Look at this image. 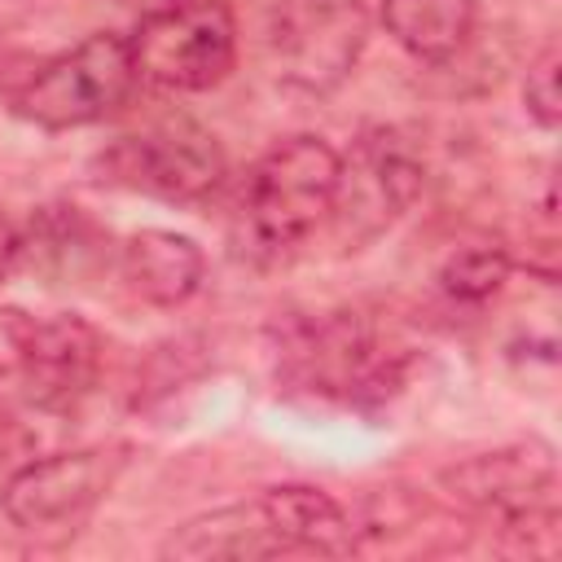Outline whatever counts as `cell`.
<instances>
[{"label": "cell", "instance_id": "12", "mask_svg": "<svg viewBox=\"0 0 562 562\" xmlns=\"http://www.w3.org/2000/svg\"><path fill=\"white\" fill-rule=\"evenodd\" d=\"M259 509L272 527V536L281 540L285 553H351L360 544V531H356V518L342 509V501H334L329 492L321 487H307V483H277V487H263L259 496Z\"/></svg>", "mask_w": 562, "mask_h": 562}, {"label": "cell", "instance_id": "2", "mask_svg": "<svg viewBox=\"0 0 562 562\" xmlns=\"http://www.w3.org/2000/svg\"><path fill=\"white\" fill-rule=\"evenodd\" d=\"M140 83L132 44L119 31H92L75 48L40 61L9 97V110L44 132H75L105 123Z\"/></svg>", "mask_w": 562, "mask_h": 562}, {"label": "cell", "instance_id": "9", "mask_svg": "<svg viewBox=\"0 0 562 562\" xmlns=\"http://www.w3.org/2000/svg\"><path fill=\"white\" fill-rule=\"evenodd\" d=\"M439 487L461 509L492 518L505 536L558 527V505H553L558 465H553V448L540 439L461 457L439 470Z\"/></svg>", "mask_w": 562, "mask_h": 562}, {"label": "cell", "instance_id": "5", "mask_svg": "<svg viewBox=\"0 0 562 562\" xmlns=\"http://www.w3.org/2000/svg\"><path fill=\"white\" fill-rule=\"evenodd\" d=\"M369 31L364 0H272L263 22L268 66L290 92L329 97L351 79Z\"/></svg>", "mask_w": 562, "mask_h": 562}, {"label": "cell", "instance_id": "14", "mask_svg": "<svg viewBox=\"0 0 562 562\" xmlns=\"http://www.w3.org/2000/svg\"><path fill=\"white\" fill-rule=\"evenodd\" d=\"M277 553L285 549L272 536L259 501L206 509L180 522L162 544V558H180V562H250V558H277Z\"/></svg>", "mask_w": 562, "mask_h": 562}, {"label": "cell", "instance_id": "7", "mask_svg": "<svg viewBox=\"0 0 562 562\" xmlns=\"http://www.w3.org/2000/svg\"><path fill=\"white\" fill-rule=\"evenodd\" d=\"M277 369L281 382L299 391L360 400L395 382L400 360L378 347V334L360 312L338 307L290 316L285 325H277Z\"/></svg>", "mask_w": 562, "mask_h": 562}, {"label": "cell", "instance_id": "19", "mask_svg": "<svg viewBox=\"0 0 562 562\" xmlns=\"http://www.w3.org/2000/svg\"><path fill=\"white\" fill-rule=\"evenodd\" d=\"M22 263V228L0 215V281Z\"/></svg>", "mask_w": 562, "mask_h": 562}, {"label": "cell", "instance_id": "8", "mask_svg": "<svg viewBox=\"0 0 562 562\" xmlns=\"http://www.w3.org/2000/svg\"><path fill=\"white\" fill-rule=\"evenodd\" d=\"M136 75L167 92H206L237 61V18L228 0H171L140 13L127 35Z\"/></svg>", "mask_w": 562, "mask_h": 562}, {"label": "cell", "instance_id": "3", "mask_svg": "<svg viewBox=\"0 0 562 562\" xmlns=\"http://www.w3.org/2000/svg\"><path fill=\"white\" fill-rule=\"evenodd\" d=\"M123 465H127L123 443H92L26 461L22 470L9 474L0 492V509L18 536L35 544H66L92 522L97 505L114 492Z\"/></svg>", "mask_w": 562, "mask_h": 562}, {"label": "cell", "instance_id": "13", "mask_svg": "<svg viewBox=\"0 0 562 562\" xmlns=\"http://www.w3.org/2000/svg\"><path fill=\"white\" fill-rule=\"evenodd\" d=\"M105 259H110L105 228L88 220L79 206H66V202L40 206L22 228V263H31L53 285H70L92 268H101Z\"/></svg>", "mask_w": 562, "mask_h": 562}, {"label": "cell", "instance_id": "1", "mask_svg": "<svg viewBox=\"0 0 562 562\" xmlns=\"http://www.w3.org/2000/svg\"><path fill=\"white\" fill-rule=\"evenodd\" d=\"M338 149L325 136L299 132L277 140L250 167L228 220L233 255L250 268H281L329 220Z\"/></svg>", "mask_w": 562, "mask_h": 562}, {"label": "cell", "instance_id": "15", "mask_svg": "<svg viewBox=\"0 0 562 562\" xmlns=\"http://www.w3.org/2000/svg\"><path fill=\"white\" fill-rule=\"evenodd\" d=\"M378 18H382V31L413 61L443 66L470 44L479 26V4L474 0H382Z\"/></svg>", "mask_w": 562, "mask_h": 562}, {"label": "cell", "instance_id": "18", "mask_svg": "<svg viewBox=\"0 0 562 562\" xmlns=\"http://www.w3.org/2000/svg\"><path fill=\"white\" fill-rule=\"evenodd\" d=\"M31 329H35V316L26 307H0V378L13 382V373L26 356Z\"/></svg>", "mask_w": 562, "mask_h": 562}, {"label": "cell", "instance_id": "16", "mask_svg": "<svg viewBox=\"0 0 562 562\" xmlns=\"http://www.w3.org/2000/svg\"><path fill=\"white\" fill-rule=\"evenodd\" d=\"M514 272V255L501 246V241H465L457 246L443 263H439V290L452 299V303H487L505 290Z\"/></svg>", "mask_w": 562, "mask_h": 562}, {"label": "cell", "instance_id": "10", "mask_svg": "<svg viewBox=\"0 0 562 562\" xmlns=\"http://www.w3.org/2000/svg\"><path fill=\"white\" fill-rule=\"evenodd\" d=\"M101 373V334L92 321L79 312H57V316H35L26 356L13 373L22 386L26 404L40 413H70Z\"/></svg>", "mask_w": 562, "mask_h": 562}, {"label": "cell", "instance_id": "11", "mask_svg": "<svg viewBox=\"0 0 562 562\" xmlns=\"http://www.w3.org/2000/svg\"><path fill=\"white\" fill-rule=\"evenodd\" d=\"M123 285L149 307H180L202 290L206 255L176 228H140L119 246Z\"/></svg>", "mask_w": 562, "mask_h": 562}, {"label": "cell", "instance_id": "4", "mask_svg": "<svg viewBox=\"0 0 562 562\" xmlns=\"http://www.w3.org/2000/svg\"><path fill=\"white\" fill-rule=\"evenodd\" d=\"M228 176V154L202 123L167 119L140 132L110 140L92 158V180L110 189H127L140 198H158L171 206L206 202Z\"/></svg>", "mask_w": 562, "mask_h": 562}, {"label": "cell", "instance_id": "17", "mask_svg": "<svg viewBox=\"0 0 562 562\" xmlns=\"http://www.w3.org/2000/svg\"><path fill=\"white\" fill-rule=\"evenodd\" d=\"M562 53H558V40H549L531 61H527V75H522V110L536 127L544 132H558L562 123Z\"/></svg>", "mask_w": 562, "mask_h": 562}, {"label": "cell", "instance_id": "6", "mask_svg": "<svg viewBox=\"0 0 562 562\" xmlns=\"http://www.w3.org/2000/svg\"><path fill=\"white\" fill-rule=\"evenodd\" d=\"M426 162L400 127H369L338 154V180L329 198V228L342 250L378 241L422 193Z\"/></svg>", "mask_w": 562, "mask_h": 562}, {"label": "cell", "instance_id": "20", "mask_svg": "<svg viewBox=\"0 0 562 562\" xmlns=\"http://www.w3.org/2000/svg\"><path fill=\"white\" fill-rule=\"evenodd\" d=\"M119 4H127V9H140V13H149V9H162V4H171V0H119Z\"/></svg>", "mask_w": 562, "mask_h": 562}]
</instances>
